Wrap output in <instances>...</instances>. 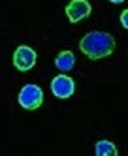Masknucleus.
Returning <instances> with one entry per match:
<instances>
[{
	"label": "nucleus",
	"instance_id": "1",
	"mask_svg": "<svg viewBox=\"0 0 128 156\" xmlns=\"http://www.w3.org/2000/svg\"><path fill=\"white\" fill-rule=\"evenodd\" d=\"M79 49L83 51L90 60L106 58L115 51V38L109 34V32H100V30L89 32L87 36L81 38Z\"/></svg>",
	"mask_w": 128,
	"mask_h": 156
},
{
	"label": "nucleus",
	"instance_id": "2",
	"mask_svg": "<svg viewBox=\"0 0 128 156\" xmlns=\"http://www.w3.org/2000/svg\"><path fill=\"white\" fill-rule=\"evenodd\" d=\"M19 105L23 109H28V111H34V109H38L43 102V92H42V88L38 85H25L19 90Z\"/></svg>",
	"mask_w": 128,
	"mask_h": 156
},
{
	"label": "nucleus",
	"instance_id": "3",
	"mask_svg": "<svg viewBox=\"0 0 128 156\" xmlns=\"http://www.w3.org/2000/svg\"><path fill=\"white\" fill-rule=\"evenodd\" d=\"M36 58L38 55L32 47L28 45H19L13 53V66L19 70V72H28L34 68V64H36Z\"/></svg>",
	"mask_w": 128,
	"mask_h": 156
},
{
	"label": "nucleus",
	"instance_id": "4",
	"mask_svg": "<svg viewBox=\"0 0 128 156\" xmlns=\"http://www.w3.org/2000/svg\"><path fill=\"white\" fill-rule=\"evenodd\" d=\"M51 90L57 98H70L74 94L75 90V83L72 77H68V75H57L53 77V81H51Z\"/></svg>",
	"mask_w": 128,
	"mask_h": 156
},
{
	"label": "nucleus",
	"instance_id": "5",
	"mask_svg": "<svg viewBox=\"0 0 128 156\" xmlns=\"http://www.w3.org/2000/svg\"><path fill=\"white\" fill-rule=\"evenodd\" d=\"M66 15L70 23H79L81 19L90 15V4L87 0H70L66 6Z\"/></svg>",
	"mask_w": 128,
	"mask_h": 156
},
{
	"label": "nucleus",
	"instance_id": "6",
	"mask_svg": "<svg viewBox=\"0 0 128 156\" xmlns=\"http://www.w3.org/2000/svg\"><path fill=\"white\" fill-rule=\"evenodd\" d=\"M55 66L59 68L62 73L64 72H70L75 66V57H74V53L72 51H60L59 55H57V58H55Z\"/></svg>",
	"mask_w": 128,
	"mask_h": 156
},
{
	"label": "nucleus",
	"instance_id": "7",
	"mask_svg": "<svg viewBox=\"0 0 128 156\" xmlns=\"http://www.w3.org/2000/svg\"><path fill=\"white\" fill-rule=\"evenodd\" d=\"M94 154L96 156H117L119 151H117V147H115L111 141L102 139V141H98L94 145Z\"/></svg>",
	"mask_w": 128,
	"mask_h": 156
},
{
	"label": "nucleus",
	"instance_id": "8",
	"mask_svg": "<svg viewBox=\"0 0 128 156\" xmlns=\"http://www.w3.org/2000/svg\"><path fill=\"white\" fill-rule=\"evenodd\" d=\"M121 25L124 27V30H128V8L121 13Z\"/></svg>",
	"mask_w": 128,
	"mask_h": 156
},
{
	"label": "nucleus",
	"instance_id": "9",
	"mask_svg": "<svg viewBox=\"0 0 128 156\" xmlns=\"http://www.w3.org/2000/svg\"><path fill=\"white\" fill-rule=\"evenodd\" d=\"M109 2H113V4H121V2H124V0H109Z\"/></svg>",
	"mask_w": 128,
	"mask_h": 156
}]
</instances>
